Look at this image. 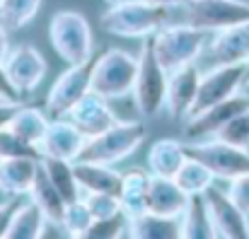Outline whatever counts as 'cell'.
I'll return each instance as SVG.
<instances>
[{
	"label": "cell",
	"instance_id": "1",
	"mask_svg": "<svg viewBox=\"0 0 249 239\" xmlns=\"http://www.w3.org/2000/svg\"><path fill=\"white\" fill-rule=\"evenodd\" d=\"M177 17V7L150 5L141 0H119L109 5L102 15V24L107 32L124 39H145L153 36L160 27L169 24Z\"/></svg>",
	"mask_w": 249,
	"mask_h": 239
},
{
	"label": "cell",
	"instance_id": "2",
	"mask_svg": "<svg viewBox=\"0 0 249 239\" xmlns=\"http://www.w3.org/2000/svg\"><path fill=\"white\" fill-rule=\"evenodd\" d=\"M208 44V32L189 27L184 22H169L153 34V46L158 61L165 66L167 73L194 63Z\"/></svg>",
	"mask_w": 249,
	"mask_h": 239
},
{
	"label": "cell",
	"instance_id": "3",
	"mask_svg": "<svg viewBox=\"0 0 249 239\" xmlns=\"http://www.w3.org/2000/svg\"><path fill=\"white\" fill-rule=\"evenodd\" d=\"M143 140H145V126L141 121H116L104 133H99L94 138H87L78 159L116 164L121 159L131 157L141 148Z\"/></svg>",
	"mask_w": 249,
	"mask_h": 239
},
{
	"label": "cell",
	"instance_id": "4",
	"mask_svg": "<svg viewBox=\"0 0 249 239\" xmlns=\"http://www.w3.org/2000/svg\"><path fill=\"white\" fill-rule=\"evenodd\" d=\"M179 22L201 32H220L228 27L249 24V2L245 0H186L177 5Z\"/></svg>",
	"mask_w": 249,
	"mask_h": 239
},
{
	"label": "cell",
	"instance_id": "5",
	"mask_svg": "<svg viewBox=\"0 0 249 239\" xmlns=\"http://www.w3.org/2000/svg\"><path fill=\"white\" fill-rule=\"evenodd\" d=\"M167 78H169V73L155 56L153 36H145L143 46H141V53H138V73H136L133 92H131L133 102H136V109L143 116H155L165 106Z\"/></svg>",
	"mask_w": 249,
	"mask_h": 239
},
{
	"label": "cell",
	"instance_id": "6",
	"mask_svg": "<svg viewBox=\"0 0 249 239\" xmlns=\"http://www.w3.org/2000/svg\"><path fill=\"white\" fill-rule=\"evenodd\" d=\"M49 39L56 49V53L68 63V66H78L89 61L92 53V29L85 19V15L75 10H61L51 17L49 22Z\"/></svg>",
	"mask_w": 249,
	"mask_h": 239
},
{
	"label": "cell",
	"instance_id": "7",
	"mask_svg": "<svg viewBox=\"0 0 249 239\" xmlns=\"http://www.w3.org/2000/svg\"><path fill=\"white\" fill-rule=\"evenodd\" d=\"M138 58L121 49H109L97 56L92 70V92L104 99H121L133 92Z\"/></svg>",
	"mask_w": 249,
	"mask_h": 239
},
{
	"label": "cell",
	"instance_id": "8",
	"mask_svg": "<svg viewBox=\"0 0 249 239\" xmlns=\"http://www.w3.org/2000/svg\"><path fill=\"white\" fill-rule=\"evenodd\" d=\"M186 155L201 159L215 174V179L230 181V179L249 171V148H237V145H230L218 138L186 143Z\"/></svg>",
	"mask_w": 249,
	"mask_h": 239
},
{
	"label": "cell",
	"instance_id": "9",
	"mask_svg": "<svg viewBox=\"0 0 249 239\" xmlns=\"http://www.w3.org/2000/svg\"><path fill=\"white\" fill-rule=\"evenodd\" d=\"M249 78V66L247 63H223V66H213L208 73L201 75V85H198V94L191 109V116L223 102L230 99L232 94L240 92V87L247 82Z\"/></svg>",
	"mask_w": 249,
	"mask_h": 239
},
{
	"label": "cell",
	"instance_id": "10",
	"mask_svg": "<svg viewBox=\"0 0 249 239\" xmlns=\"http://www.w3.org/2000/svg\"><path fill=\"white\" fill-rule=\"evenodd\" d=\"M97 56H92L89 61L71 66L66 73H61L56 82L51 85L49 94H46V109L58 119L66 116L85 94L92 92V70H94Z\"/></svg>",
	"mask_w": 249,
	"mask_h": 239
},
{
	"label": "cell",
	"instance_id": "11",
	"mask_svg": "<svg viewBox=\"0 0 249 239\" xmlns=\"http://www.w3.org/2000/svg\"><path fill=\"white\" fill-rule=\"evenodd\" d=\"M203 198H206V205H208V215H211V225H213L215 237H249V215L228 196V191L211 186L203 193Z\"/></svg>",
	"mask_w": 249,
	"mask_h": 239
},
{
	"label": "cell",
	"instance_id": "12",
	"mask_svg": "<svg viewBox=\"0 0 249 239\" xmlns=\"http://www.w3.org/2000/svg\"><path fill=\"white\" fill-rule=\"evenodd\" d=\"M249 109V94H232L230 99H223L194 116L186 119V126H184V136L191 140H203V138H213L230 119H235L237 114L247 111Z\"/></svg>",
	"mask_w": 249,
	"mask_h": 239
},
{
	"label": "cell",
	"instance_id": "13",
	"mask_svg": "<svg viewBox=\"0 0 249 239\" xmlns=\"http://www.w3.org/2000/svg\"><path fill=\"white\" fill-rule=\"evenodd\" d=\"M198 85H201V73H198L196 63H186L169 73L165 109L169 111L172 119L186 121L191 116V109H194V102L198 94Z\"/></svg>",
	"mask_w": 249,
	"mask_h": 239
},
{
	"label": "cell",
	"instance_id": "14",
	"mask_svg": "<svg viewBox=\"0 0 249 239\" xmlns=\"http://www.w3.org/2000/svg\"><path fill=\"white\" fill-rule=\"evenodd\" d=\"M7 75L12 80V85L22 92V94H29L39 87L41 78L46 75V61L44 56L34 49V46H15L7 51L5 61H2Z\"/></svg>",
	"mask_w": 249,
	"mask_h": 239
},
{
	"label": "cell",
	"instance_id": "15",
	"mask_svg": "<svg viewBox=\"0 0 249 239\" xmlns=\"http://www.w3.org/2000/svg\"><path fill=\"white\" fill-rule=\"evenodd\" d=\"M85 140L87 138L80 133V128L68 116H58L56 121L49 123L44 138L39 140V150H41L44 157L78 159Z\"/></svg>",
	"mask_w": 249,
	"mask_h": 239
},
{
	"label": "cell",
	"instance_id": "16",
	"mask_svg": "<svg viewBox=\"0 0 249 239\" xmlns=\"http://www.w3.org/2000/svg\"><path fill=\"white\" fill-rule=\"evenodd\" d=\"M66 116L80 128V133L85 138H94V136L104 133L107 128H111L119 121L116 114L109 106V99H104V97H99L94 92L85 94Z\"/></svg>",
	"mask_w": 249,
	"mask_h": 239
},
{
	"label": "cell",
	"instance_id": "17",
	"mask_svg": "<svg viewBox=\"0 0 249 239\" xmlns=\"http://www.w3.org/2000/svg\"><path fill=\"white\" fill-rule=\"evenodd\" d=\"M206 53L211 63H247L249 58V24L228 27L220 32H213L211 41L206 44Z\"/></svg>",
	"mask_w": 249,
	"mask_h": 239
},
{
	"label": "cell",
	"instance_id": "18",
	"mask_svg": "<svg viewBox=\"0 0 249 239\" xmlns=\"http://www.w3.org/2000/svg\"><path fill=\"white\" fill-rule=\"evenodd\" d=\"M73 169H75V179L80 184V191H85V193H114V196H119V191H121V174L111 164L73 159Z\"/></svg>",
	"mask_w": 249,
	"mask_h": 239
},
{
	"label": "cell",
	"instance_id": "19",
	"mask_svg": "<svg viewBox=\"0 0 249 239\" xmlns=\"http://www.w3.org/2000/svg\"><path fill=\"white\" fill-rule=\"evenodd\" d=\"M186 205H189V193L172 176L153 174L150 193H148V210L158 215H184Z\"/></svg>",
	"mask_w": 249,
	"mask_h": 239
},
{
	"label": "cell",
	"instance_id": "20",
	"mask_svg": "<svg viewBox=\"0 0 249 239\" xmlns=\"http://www.w3.org/2000/svg\"><path fill=\"white\" fill-rule=\"evenodd\" d=\"M39 162L41 159L32 157L0 159V193H5V196H29Z\"/></svg>",
	"mask_w": 249,
	"mask_h": 239
},
{
	"label": "cell",
	"instance_id": "21",
	"mask_svg": "<svg viewBox=\"0 0 249 239\" xmlns=\"http://www.w3.org/2000/svg\"><path fill=\"white\" fill-rule=\"evenodd\" d=\"M150 179L153 174L143 169H128L121 174V191H119V203L121 213L131 220L136 215H143L148 210V193H150Z\"/></svg>",
	"mask_w": 249,
	"mask_h": 239
},
{
	"label": "cell",
	"instance_id": "22",
	"mask_svg": "<svg viewBox=\"0 0 249 239\" xmlns=\"http://www.w3.org/2000/svg\"><path fill=\"white\" fill-rule=\"evenodd\" d=\"M128 237H141V239L181 237V215H158L153 210H145L143 215H136V218L128 220Z\"/></svg>",
	"mask_w": 249,
	"mask_h": 239
},
{
	"label": "cell",
	"instance_id": "23",
	"mask_svg": "<svg viewBox=\"0 0 249 239\" xmlns=\"http://www.w3.org/2000/svg\"><path fill=\"white\" fill-rule=\"evenodd\" d=\"M29 198L41 208V213L46 215V220H49V222L61 225V220H63V213H66V205H68V203L63 201V196L58 193V188L51 184V179H49L46 169L41 167V162H39V169H36L34 184H32V188H29Z\"/></svg>",
	"mask_w": 249,
	"mask_h": 239
},
{
	"label": "cell",
	"instance_id": "24",
	"mask_svg": "<svg viewBox=\"0 0 249 239\" xmlns=\"http://www.w3.org/2000/svg\"><path fill=\"white\" fill-rule=\"evenodd\" d=\"M186 157L189 155H186L184 143L172 140V138H162V140L153 143L150 150H148V169L155 176H172L174 179Z\"/></svg>",
	"mask_w": 249,
	"mask_h": 239
},
{
	"label": "cell",
	"instance_id": "25",
	"mask_svg": "<svg viewBox=\"0 0 249 239\" xmlns=\"http://www.w3.org/2000/svg\"><path fill=\"white\" fill-rule=\"evenodd\" d=\"M41 167L46 169L51 184L58 188V193L63 196L66 203H73V201L80 198V184H78V179H75L73 159L41 157Z\"/></svg>",
	"mask_w": 249,
	"mask_h": 239
},
{
	"label": "cell",
	"instance_id": "26",
	"mask_svg": "<svg viewBox=\"0 0 249 239\" xmlns=\"http://www.w3.org/2000/svg\"><path fill=\"white\" fill-rule=\"evenodd\" d=\"M46 215L41 213V208L29 198L19 205V210L15 213L12 218V225L7 230V237L10 239H34L44 235V227H46Z\"/></svg>",
	"mask_w": 249,
	"mask_h": 239
},
{
	"label": "cell",
	"instance_id": "27",
	"mask_svg": "<svg viewBox=\"0 0 249 239\" xmlns=\"http://www.w3.org/2000/svg\"><path fill=\"white\" fill-rule=\"evenodd\" d=\"M181 237H215L203 193L189 196V205L181 215Z\"/></svg>",
	"mask_w": 249,
	"mask_h": 239
},
{
	"label": "cell",
	"instance_id": "28",
	"mask_svg": "<svg viewBox=\"0 0 249 239\" xmlns=\"http://www.w3.org/2000/svg\"><path fill=\"white\" fill-rule=\"evenodd\" d=\"M49 123H51V121H49V116H46L41 109L22 106V104H19V109L15 111V116H12V121H10L7 128H12V131H15L17 136H22L24 140L39 145V140L44 138Z\"/></svg>",
	"mask_w": 249,
	"mask_h": 239
},
{
	"label": "cell",
	"instance_id": "29",
	"mask_svg": "<svg viewBox=\"0 0 249 239\" xmlns=\"http://www.w3.org/2000/svg\"><path fill=\"white\" fill-rule=\"evenodd\" d=\"M174 181H177L189 196H196V193H206V191L213 186L215 174H213L201 159L186 157L184 159V164L179 167Z\"/></svg>",
	"mask_w": 249,
	"mask_h": 239
},
{
	"label": "cell",
	"instance_id": "30",
	"mask_svg": "<svg viewBox=\"0 0 249 239\" xmlns=\"http://www.w3.org/2000/svg\"><path fill=\"white\" fill-rule=\"evenodd\" d=\"M41 7V0H0V24L5 29H19L29 24Z\"/></svg>",
	"mask_w": 249,
	"mask_h": 239
},
{
	"label": "cell",
	"instance_id": "31",
	"mask_svg": "<svg viewBox=\"0 0 249 239\" xmlns=\"http://www.w3.org/2000/svg\"><path fill=\"white\" fill-rule=\"evenodd\" d=\"M7 157H32V159H41V150L36 143L24 140L22 136H17L12 128H0V159Z\"/></svg>",
	"mask_w": 249,
	"mask_h": 239
},
{
	"label": "cell",
	"instance_id": "32",
	"mask_svg": "<svg viewBox=\"0 0 249 239\" xmlns=\"http://www.w3.org/2000/svg\"><path fill=\"white\" fill-rule=\"evenodd\" d=\"M92 220H94V218H92L89 208L85 205L83 198H78V201H73V203L66 205L61 227H63V232L71 235V237H85L87 230H89V225H92Z\"/></svg>",
	"mask_w": 249,
	"mask_h": 239
},
{
	"label": "cell",
	"instance_id": "33",
	"mask_svg": "<svg viewBox=\"0 0 249 239\" xmlns=\"http://www.w3.org/2000/svg\"><path fill=\"white\" fill-rule=\"evenodd\" d=\"M85 237H99V239L128 237V218L124 213H116V215H109V218H94Z\"/></svg>",
	"mask_w": 249,
	"mask_h": 239
},
{
	"label": "cell",
	"instance_id": "34",
	"mask_svg": "<svg viewBox=\"0 0 249 239\" xmlns=\"http://www.w3.org/2000/svg\"><path fill=\"white\" fill-rule=\"evenodd\" d=\"M213 138L225 140V143L237 145V148H249V109L237 114L235 119H230Z\"/></svg>",
	"mask_w": 249,
	"mask_h": 239
},
{
	"label": "cell",
	"instance_id": "35",
	"mask_svg": "<svg viewBox=\"0 0 249 239\" xmlns=\"http://www.w3.org/2000/svg\"><path fill=\"white\" fill-rule=\"evenodd\" d=\"M83 201L89 208L92 218H109V215L121 213L119 196H114V193H85Z\"/></svg>",
	"mask_w": 249,
	"mask_h": 239
},
{
	"label": "cell",
	"instance_id": "36",
	"mask_svg": "<svg viewBox=\"0 0 249 239\" xmlns=\"http://www.w3.org/2000/svg\"><path fill=\"white\" fill-rule=\"evenodd\" d=\"M228 196L249 215V171L235 176V179H230V184H228Z\"/></svg>",
	"mask_w": 249,
	"mask_h": 239
},
{
	"label": "cell",
	"instance_id": "37",
	"mask_svg": "<svg viewBox=\"0 0 249 239\" xmlns=\"http://www.w3.org/2000/svg\"><path fill=\"white\" fill-rule=\"evenodd\" d=\"M22 203H24L22 196H10V198L0 205V237H7V230H10V225H12V218H15V213L19 210Z\"/></svg>",
	"mask_w": 249,
	"mask_h": 239
},
{
	"label": "cell",
	"instance_id": "38",
	"mask_svg": "<svg viewBox=\"0 0 249 239\" xmlns=\"http://www.w3.org/2000/svg\"><path fill=\"white\" fill-rule=\"evenodd\" d=\"M0 99H2V102L22 104V102H19V99H22V92L12 85V80H10V75H7V70H5L2 61H0Z\"/></svg>",
	"mask_w": 249,
	"mask_h": 239
},
{
	"label": "cell",
	"instance_id": "39",
	"mask_svg": "<svg viewBox=\"0 0 249 239\" xmlns=\"http://www.w3.org/2000/svg\"><path fill=\"white\" fill-rule=\"evenodd\" d=\"M17 109H19V104H15V102H0V128L10 126Z\"/></svg>",
	"mask_w": 249,
	"mask_h": 239
},
{
	"label": "cell",
	"instance_id": "40",
	"mask_svg": "<svg viewBox=\"0 0 249 239\" xmlns=\"http://www.w3.org/2000/svg\"><path fill=\"white\" fill-rule=\"evenodd\" d=\"M7 51H10V41H7V29H5V27L0 24V61H5Z\"/></svg>",
	"mask_w": 249,
	"mask_h": 239
},
{
	"label": "cell",
	"instance_id": "41",
	"mask_svg": "<svg viewBox=\"0 0 249 239\" xmlns=\"http://www.w3.org/2000/svg\"><path fill=\"white\" fill-rule=\"evenodd\" d=\"M141 2H150V5H169V7H177V5H184L186 0H141Z\"/></svg>",
	"mask_w": 249,
	"mask_h": 239
},
{
	"label": "cell",
	"instance_id": "42",
	"mask_svg": "<svg viewBox=\"0 0 249 239\" xmlns=\"http://www.w3.org/2000/svg\"><path fill=\"white\" fill-rule=\"evenodd\" d=\"M104 2H107V5H114V2H119V0H104Z\"/></svg>",
	"mask_w": 249,
	"mask_h": 239
},
{
	"label": "cell",
	"instance_id": "43",
	"mask_svg": "<svg viewBox=\"0 0 249 239\" xmlns=\"http://www.w3.org/2000/svg\"><path fill=\"white\" fill-rule=\"evenodd\" d=\"M247 94H249V78H247Z\"/></svg>",
	"mask_w": 249,
	"mask_h": 239
},
{
	"label": "cell",
	"instance_id": "44",
	"mask_svg": "<svg viewBox=\"0 0 249 239\" xmlns=\"http://www.w3.org/2000/svg\"><path fill=\"white\" fill-rule=\"evenodd\" d=\"M247 66H249V58H247Z\"/></svg>",
	"mask_w": 249,
	"mask_h": 239
},
{
	"label": "cell",
	"instance_id": "45",
	"mask_svg": "<svg viewBox=\"0 0 249 239\" xmlns=\"http://www.w3.org/2000/svg\"><path fill=\"white\" fill-rule=\"evenodd\" d=\"M0 102H2V99H0Z\"/></svg>",
	"mask_w": 249,
	"mask_h": 239
}]
</instances>
